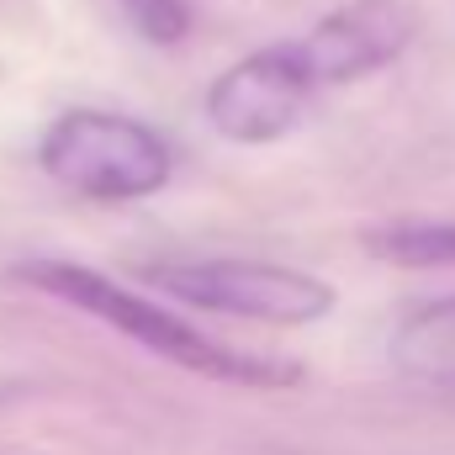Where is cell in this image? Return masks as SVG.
Segmentation results:
<instances>
[{
	"mask_svg": "<svg viewBox=\"0 0 455 455\" xmlns=\"http://www.w3.org/2000/svg\"><path fill=\"white\" fill-rule=\"evenodd\" d=\"M37 164H43L48 180H59L75 196L138 202V196L164 191V180L175 170V154H170L164 132L138 122V116L75 107L43 132Z\"/></svg>",
	"mask_w": 455,
	"mask_h": 455,
	"instance_id": "2",
	"label": "cell"
},
{
	"mask_svg": "<svg viewBox=\"0 0 455 455\" xmlns=\"http://www.w3.org/2000/svg\"><path fill=\"white\" fill-rule=\"evenodd\" d=\"M318 85L297 53V43H270L249 59H238L207 85V122L212 132H223L228 143L259 148V143H281L313 107Z\"/></svg>",
	"mask_w": 455,
	"mask_h": 455,
	"instance_id": "4",
	"label": "cell"
},
{
	"mask_svg": "<svg viewBox=\"0 0 455 455\" xmlns=\"http://www.w3.org/2000/svg\"><path fill=\"white\" fill-rule=\"evenodd\" d=\"M365 249L387 265H408V270H440L455 265V218H403V223H381L365 233Z\"/></svg>",
	"mask_w": 455,
	"mask_h": 455,
	"instance_id": "7",
	"label": "cell"
},
{
	"mask_svg": "<svg viewBox=\"0 0 455 455\" xmlns=\"http://www.w3.org/2000/svg\"><path fill=\"white\" fill-rule=\"evenodd\" d=\"M122 11L148 43H180L186 27H191V5L186 0H122Z\"/></svg>",
	"mask_w": 455,
	"mask_h": 455,
	"instance_id": "8",
	"label": "cell"
},
{
	"mask_svg": "<svg viewBox=\"0 0 455 455\" xmlns=\"http://www.w3.org/2000/svg\"><path fill=\"white\" fill-rule=\"evenodd\" d=\"M11 275L21 286H37V291L59 297V302H75L80 313L101 318L122 339L143 344V349H154L170 365H186L196 376L243 381V387H291L297 381V365H281V360H265V355H243V349H228V344L207 339L180 313H164L159 302L116 286L112 275H101L91 265H75V259H21Z\"/></svg>",
	"mask_w": 455,
	"mask_h": 455,
	"instance_id": "1",
	"label": "cell"
},
{
	"mask_svg": "<svg viewBox=\"0 0 455 455\" xmlns=\"http://www.w3.org/2000/svg\"><path fill=\"white\" fill-rule=\"evenodd\" d=\"M148 281L202 313L223 318H249V323H318L334 313V286L313 270L275 265V259H180V265H154Z\"/></svg>",
	"mask_w": 455,
	"mask_h": 455,
	"instance_id": "3",
	"label": "cell"
},
{
	"mask_svg": "<svg viewBox=\"0 0 455 455\" xmlns=\"http://www.w3.org/2000/svg\"><path fill=\"white\" fill-rule=\"evenodd\" d=\"M413 32H419V16L408 0H355V5L329 11L307 37H291V43L307 64L313 85L334 91V85L365 80V75L387 69L392 59H403Z\"/></svg>",
	"mask_w": 455,
	"mask_h": 455,
	"instance_id": "5",
	"label": "cell"
},
{
	"mask_svg": "<svg viewBox=\"0 0 455 455\" xmlns=\"http://www.w3.org/2000/svg\"><path fill=\"white\" fill-rule=\"evenodd\" d=\"M387 355H392V365H397L408 381L455 397V297H440V302L408 313V318L392 329Z\"/></svg>",
	"mask_w": 455,
	"mask_h": 455,
	"instance_id": "6",
	"label": "cell"
}]
</instances>
